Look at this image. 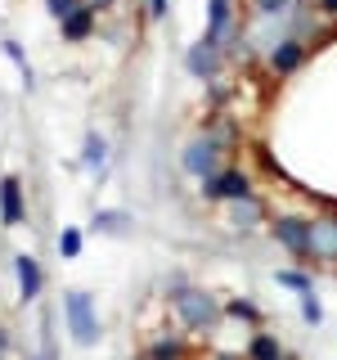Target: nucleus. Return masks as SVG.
<instances>
[{"label":"nucleus","mask_w":337,"mask_h":360,"mask_svg":"<svg viewBox=\"0 0 337 360\" xmlns=\"http://www.w3.org/2000/svg\"><path fill=\"white\" fill-rule=\"evenodd\" d=\"M166 302H171L180 329H189V333H211L225 320V302H216L198 284H185V279H171V284H166Z\"/></svg>","instance_id":"obj_1"},{"label":"nucleus","mask_w":337,"mask_h":360,"mask_svg":"<svg viewBox=\"0 0 337 360\" xmlns=\"http://www.w3.org/2000/svg\"><path fill=\"white\" fill-rule=\"evenodd\" d=\"M63 329L77 347H95L104 338V324H99V311H95V297L86 288H67L63 292Z\"/></svg>","instance_id":"obj_2"},{"label":"nucleus","mask_w":337,"mask_h":360,"mask_svg":"<svg viewBox=\"0 0 337 360\" xmlns=\"http://www.w3.org/2000/svg\"><path fill=\"white\" fill-rule=\"evenodd\" d=\"M225 158H230V144H225L216 131H202V135H194V140L185 144V153H180V167H185V176H194L198 185H202V180L216 176L220 167H230Z\"/></svg>","instance_id":"obj_3"},{"label":"nucleus","mask_w":337,"mask_h":360,"mask_svg":"<svg viewBox=\"0 0 337 360\" xmlns=\"http://www.w3.org/2000/svg\"><path fill=\"white\" fill-rule=\"evenodd\" d=\"M270 239L284 248L292 262L315 266V252H310V217H297V212H279V217H270Z\"/></svg>","instance_id":"obj_4"},{"label":"nucleus","mask_w":337,"mask_h":360,"mask_svg":"<svg viewBox=\"0 0 337 360\" xmlns=\"http://www.w3.org/2000/svg\"><path fill=\"white\" fill-rule=\"evenodd\" d=\"M198 189H202V202H225V207L239 202V198H247V194H256V189H252V172H247V167H220V172L207 176Z\"/></svg>","instance_id":"obj_5"},{"label":"nucleus","mask_w":337,"mask_h":360,"mask_svg":"<svg viewBox=\"0 0 337 360\" xmlns=\"http://www.w3.org/2000/svg\"><path fill=\"white\" fill-rule=\"evenodd\" d=\"M310 45L306 41H297V37H279V41H270V50H265V68H270V77H292V72H301L310 59Z\"/></svg>","instance_id":"obj_6"},{"label":"nucleus","mask_w":337,"mask_h":360,"mask_svg":"<svg viewBox=\"0 0 337 360\" xmlns=\"http://www.w3.org/2000/svg\"><path fill=\"white\" fill-rule=\"evenodd\" d=\"M220 68H225V50H220V45H211L207 37H198L185 50V72L194 77V82H202V86L220 82Z\"/></svg>","instance_id":"obj_7"},{"label":"nucleus","mask_w":337,"mask_h":360,"mask_svg":"<svg viewBox=\"0 0 337 360\" xmlns=\"http://www.w3.org/2000/svg\"><path fill=\"white\" fill-rule=\"evenodd\" d=\"M310 252L315 266H337V212H319L310 217Z\"/></svg>","instance_id":"obj_8"},{"label":"nucleus","mask_w":337,"mask_h":360,"mask_svg":"<svg viewBox=\"0 0 337 360\" xmlns=\"http://www.w3.org/2000/svg\"><path fill=\"white\" fill-rule=\"evenodd\" d=\"M27 221V198H22V180L18 176H0V225L18 230Z\"/></svg>","instance_id":"obj_9"},{"label":"nucleus","mask_w":337,"mask_h":360,"mask_svg":"<svg viewBox=\"0 0 337 360\" xmlns=\"http://www.w3.org/2000/svg\"><path fill=\"white\" fill-rule=\"evenodd\" d=\"M14 279H18V302H22V307H32V302L41 297V288H45L41 262H37L32 252H18V257H14Z\"/></svg>","instance_id":"obj_10"},{"label":"nucleus","mask_w":337,"mask_h":360,"mask_svg":"<svg viewBox=\"0 0 337 360\" xmlns=\"http://www.w3.org/2000/svg\"><path fill=\"white\" fill-rule=\"evenodd\" d=\"M95 32H99V14H95V5H90V0H86L81 9H72V14L59 22V37H63L67 45H81V41L95 37Z\"/></svg>","instance_id":"obj_11"},{"label":"nucleus","mask_w":337,"mask_h":360,"mask_svg":"<svg viewBox=\"0 0 337 360\" xmlns=\"http://www.w3.org/2000/svg\"><path fill=\"white\" fill-rule=\"evenodd\" d=\"M230 225L234 230H256V225H270V207H265V198L261 194H247L239 202H230Z\"/></svg>","instance_id":"obj_12"},{"label":"nucleus","mask_w":337,"mask_h":360,"mask_svg":"<svg viewBox=\"0 0 337 360\" xmlns=\"http://www.w3.org/2000/svg\"><path fill=\"white\" fill-rule=\"evenodd\" d=\"M81 167L99 180V185H104V176H108V140L99 131H86V140H81Z\"/></svg>","instance_id":"obj_13"},{"label":"nucleus","mask_w":337,"mask_h":360,"mask_svg":"<svg viewBox=\"0 0 337 360\" xmlns=\"http://www.w3.org/2000/svg\"><path fill=\"white\" fill-rule=\"evenodd\" d=\"M243 356H247V360H284V356H288V347L279 342V333L252 329V338H247V347H243Z\"/></svg>","instance_id":"obj_14"},{"label":"nucleus","mask_w":337,"mask_h":360,"mask_svg":"<svg viewBox=\"0 0 337 360\" xmlns=\"http://www.w3.org/2000/svg\"><path fill=\"white\" fill-rule=\"evenodd\" d=\"M135 225V217L131 212H117V207H99L95 217H90V230L95 234H126Z\"/></svg>","instance_id":"obj_15"},{"label":"nucleus","mask_w":337,"mask_h":360,"mask_svg":"<svg viewBox=\"0 0 337 360\" xmlns=\"http://www.w3.org/2000/svg\"><path fill=\"white\" fill-rule=\"evenodd\" d=\"M149 360H185L189 356V342L180 333H162V338H153L149 342V352H144Z\"/></svg>","instance_id":"obj_16"},{"label":"nucleus","mask_w":337,"mask_h":360,"mask_svg":"<svg viewBox=\"0 0 337 360\" xmlns=\"http://www.w3.org/2000/svg\"><path fill=\"white\" fill-rule=\"evenodd\" d=\"M275 284L279 288H292L297 297H306V292H315V275L306 266H284V270H275Z\"/></svg>","instance_id":"obj_17"},{"label":"nucleus","mask_w":337,"mask_h":360,"mask_svg":"<svg viewBox=\"0 0 337 360\" xmlns=\"http://www.w3.org/2000/svg\"><path fill=\"white\" fill-rule=\"evenodd\" d=\"M225 320H239V324H252V329H261L265 311L256 307L252 297H230V302H225Z\"/></svg>","instance_id":"obj_18"},{"label":"nucleus","mask_w":337,"mask_h":360,"mask_svg":"<svg viewBox=\"0 0 337 360\" xmlns=\"http://www.w3.org/2000/svg\"><path fill=\"white\" fill-rule=\"evenodd\" d=\"M0 50H5V59L18 68V77H22V86H37V72H32V63H27V50H22V41H14V37H5L0 41Z\"/></svg>","instance_id":"obj_19"},{"label":"nucleus","mask_w":337,"mask_h":360,"mask_svg":"<svg viewBox=\"0 0 337 360\" xmlns=\"http://www.w3.org/2000/svg\"><path fill=\"white\" fill-rule=\"evenodd\" d=\"M81 248H86V234L77 230V225H63V234H59V257H63V262H77V257H81Z\"/></svg>","instance_id":"obj_20"},{"label":"nucleus","mask_w":337,"mask_h":360,"mask_svg":"<svg viewBox=\"0 0 337 360\" xmlns=\"http://www.w3.org/2000/svg\"><path fill=\"white\" fill-rule=\"evenodd\" d=\"M256 18H279V22H288V14L297 9V0H256Z\"/></svg>","instance_id":"obj_21"},{"label":"nucleus","mask_w":337,"mask_h":360,"mask_svg":"<svg viewBox=\"0 0 337 360\" xmlns=\"http://www.w3.org/2000/svg\"><path fill=\"white\" fill-rule=\"evenodd\" d=\"M301 320H306L310 329H319V324H324V307H319V297H315V292L301 297Z\"/></svg>","instance_id":"obj_22"},{"label":"nucleus","mask_w":337,"mask_h":360,"mask_svg":"<svg viewBox=\"0 0 337 360\" xmlns=\"http://www.w3.org/2000/svg\"><path fill=\"white\" fill-rule=\"evenodd\" d=\"M81 5H86V0H45V14H50L54 22H63L72 9H81Z\"/></svg>","instance_id":"obj_23"},{"label":"nucleus","mask_w":337,"mask_h":360,"mask_svg":"<svg viewBox=\"0 0 337 360\" xmlns=\"http://www.w3.org/2000/svg\"><path fill=\"white\" fill-rule=\"evenodd\" d=\"M144 9H149L153 22H166V14H171V0H144Z\"/></svg>","instance_id":"obj_24"},{"label":"nucleus","mask_w":337,"mask_h":360,"mask_svg":"<svg viewBox=\"0 0 337 360\" xmlns=\"http://www.w3.org/2000/svg\"><path fill=\"white\" fill-rule=\"evenodd\" d=\"M27 360H54V342H50V320H45V342H41V352H32Z\"/></svg>","instance_id":"obj_25"},{"label":"nucleus","mask_w":337,"mask_h":360,"mask_svg":"<svg viewBox=\"0 0 337 360\" xmlns=\"http://www.w3.org/2000/svg\"><path fill=\"white\" fill-rule=\"evenodd\" d=\"M310 5H315L319 18H337V0H310Z\"/></svg>","instance_id":"obj_26"},{"label":"nucleus","mask_w":337,"mask_h":360,"mask_svg":"<svg viewBox=\"0 0 337 360\" xmlns=\"http://www.w3.org/2000/svg\"><path fill=\"white\" fill-rule=\"evenodd\" d=\"M90 5H95V14H108V9L117 5V0H90Z\"/></svg>","instance_id":"obj_27"},{"label":"nucleus","mask_w":337,"mask_h":360,"mask_svg":"<svg viewBox=\"0 0 337 360\" xmlns=\"http://www.w3.org/2000/svg\"><path fill=\"white\" fill-rule=\"evenodd\" d=\"M5 352H9V329L0 324V356H5Z\"/></svg>","instance_id":"obj_28"},{"label":"nucleus","mask_w":337,"mask_h":360,"mask_svg":"<svg viewBox=\"0 0 337 360\" xmlns=\"http://www.w3.org/2000/svg\"><path fill=\"white\" fill-rule=\"evenodd\" d=\"M284 360H297V356H292V352H288V356H284Z\"/></svg>","instance_id":"obj_29"},{"label":"nucleus","mask_w":337,"mask_h":360,"mask_svg":"<svg viewBox=\"0 0 337 360\" xmlns=\"http://www.w3.org/2000/svg\"><path fill=\"white\" fill-rule=\"evenodd\" d=\"M135 360H149V356H135Z\"/></svg>","instance_id":"obj_30"},{"label":"nucleus","mask_w":337,"mask_h":360,"mask_svg":"<svg viewBox=\"0 0 337 360\" xmlns=\"http://www.w3.org/2000/svg\"><path fill=\"white\" fill-rule=\"evenodd\" d=\"M0 360H5V356H0Z\"/></svg>","instance_id":"obj_31"}]
</instances>
